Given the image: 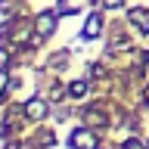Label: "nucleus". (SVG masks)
<instances>
[{
    "label": "nucleus",
    "instance_id": "1a4fd4ad",
    "mask_svg": "<svg viewBox=\"0 0 149 149\" xmlns=\"http://www.w3.org/2000/svg\"><path fill=\"white\" fill-rule=\"evenodd\" d=\"M62 6L65 9H74V6H81V0H62Z\"/></svg>",
    "mask_w": 149,
    "mask_h": 149
},
{
    "label": "nucleus",
    "instance_id": "6e6552de",
    "mask_svg": "<svg viewBox=\"0 0 149 149\" xmlns=\"http://www.w3.org/2000/svg\"><path fill=\"white\" fill-rule=\"evenodd\" d=\"M6 59H9V53H6V50H0V72L6 68Z\"/></svg>",
    "mask_w": 149,
    "mask_h": 149
},
{
    "label": "nucleus",
    "instance_id": "20e7f679",
    "mask_svg": "<svg viewBox=\"0 0 149 149\" xmlns=\"http://www.w3.org/2000/svg\"><path fill=\"white\" fill-rule=\"evenodd\" d=\"M130 22L140 25L143 31H149V13H146V9H134V13H130Z\"/></svg>",
    "mask_w": 149,
    "mask_h": 149
},
{
    "label": "nucleus",
    "instance_id": "423d86ee",
    "mask_svg": "<svg viewBox=\"0 0 149 149\" xmlns=\"http://www.w3.org/2000/svg\"><path fill=\"white\" fill-rule=\"evenodd\" d=\"M84 93H87V84H84V81H74L72 84V96H84Z\"/></svg>",
    "mask_w": 149,
    "mask_h": 149
},
{
    "label": "nucleus",
    "instance_id": "0eeeda50",
    "mask_svg": "<svg viewBox=\"0 0 149 149\" xmlns=\"http://www.w3.org/2000/svg\"><path fill=\"white\" fill-rule=\"evenodd\" d=\"M124 149H146V146H143V143H137V140H127V143H124Z\"/></svg>",
    "mask_w": 149,
    "mask_h": 149
},
{
    "label": "nucleus",
    "instance_id": "f257e3e1",
    "mask_svg": "<svg viewBox=\"0 0 149 149\" xmlns=\"http://www.w3.org/2000/svg\"><path fill=\"white\" fill-rule=\"evenodd\" d=\"M72 149H96V137L90 130H74L72 134Z\"/></svg>",
    "mask_w": 149,
    "mask_h": 149
},
{
    "label": "nucleus",
    "instance_id": "7ed1b4c3",
    "mask_svg": "<svg viewBox=\"0 0 149 149\" xmlns=\"http://www.w3.org/2000/svg\"><path fill=\"white\" fill-rule=\"evenodd\" d=\"M25 112L31 115V118H40V115H47V102H44V100H31V102L25 106Z\"/></svg>",
    "mask_w": 149,
    "mask_h": 149
},
{
    "label": "nucleus",
    "instance_id": "9b49d317",
    "mask_svg": "<svg viewBox=\"0 0 149 149\" xmlns=\"http://www.w3.org/2000/svg\"><path fill=\"white\" fill-rule=\"evenodd\" d=\"M143 96H146V102H149V87H146V93H143Z\"/></svg>",
    "mask_w": 149,
    "mask_h": 149
},
{
    "label": "nucleus",
    "instance_id": "f03ea898",
    "mask_svg": "<svg viewBox=\"0 0 149 149\" xmlns=\"http://www.w3.org/2000/svg\"><path fill=\"white\" fill-rule=\"evenodd\" d=\"M37 31H40L44 37L56 31V16L53 13H40V16H37Z\"/></svg>",
    "mask_w": 149,
    "mask_h": 149
},
{
    "label": "nucleus",
    "instance_id": "f8f14e48",
    "mask_svg": "<svg viewBox=\"0 0 149 149\" xmlns=\"http://www.w3.org/2000/svg\"><path fill=\"white\" fill-rule=\"evenodd\" d=\"M0 90H3V74H0Z\"/></svg>",
    "mask_w": 149,
    "mask_h": 149
},
{
    "label": "nucleus",
    "instance_id": "39448f33",
    "mask_svg": "<svg viewBox=\"0 0 149 149\" xmlns=\"http://www.w3.org/2000/svg\"><path fill=\"white\" fill-rule=\"evenodd\" d=\"M100 25H102V19L100 16H90V19H87V25H84V37H93L96 31H100Z\"/></svg>",
    "mask_w": 149,
    "mask_h": 149
},
{
    "label": "nucleus",
    "instance_id": "9d476101",
    "mask_svg": "<svg viewBox=\"0 0 149 149\" xmlns=\"http://www.w3.org/2000/svg\"><path fill=\"white\" fill-rule=\"evenodd\" d=\"M106 6H121V0H102Z\"/></svg>",
    "mask_w": 149,
    "mask_h": 149
}]
</instances>
